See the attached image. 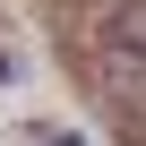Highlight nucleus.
Instances as JSON below:
<instances>
[{
	"label": "nucleus",
	"instance_id": "obj_1",
	"mask_svg": "<svg viewBox=\"0 0 146 146\" xmlns=\"http://www.w3.org/2000/svg\"><path fill=\"white\" fill-rule=\"evenodd\" d=\"M103 78H112L129 103H146V52H120V43H103Z\"/></svg>",
	"mask_w": 146,
	"mask_h": 146
},
{
	"label": "nucleus",
	"instance_id": "obj_2",
	"mask_svg": "<svg viewBox=\"0 0 146 146\" xmlns=\"http://www.w3.org/2000/svg\"><path fill=\"white\" fill-rule=\"evenodd\" d=\"M103 43H120V52H146V0H112Z\"/></svg>",
	"mask_w": 146,
	"mask_h": 146
}]
</instances>
